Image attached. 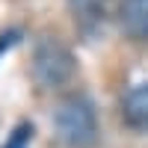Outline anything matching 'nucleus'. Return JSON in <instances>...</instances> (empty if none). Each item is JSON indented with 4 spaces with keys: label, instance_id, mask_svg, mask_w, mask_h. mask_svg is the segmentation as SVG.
<instances>
[{
    "label": "nucleus",
    "instance_id": "1",
    "mask_svg": "<svg viewBox=\"0 0 148 148\" xmlns=\"http://www.w3.org/2000/svg\"><path fill=\"white\" fill-rule=\"evenodd\" d=\"M56 133L68 148H89L98 139V121H95V110L83 101V98H68L59 104L56 116H53Z\"/></svg>",
    "mask_w": 148,
    "mask_h": 148
},
{
    "label": "nucleus",
    "instance_id": "2",
    "mask_svg": "<svg viewBox=\"0 0 148 148\" xmlns=\"http://www.w3.org/2000/svg\"><path fill=\"white\" fill-rule=\"evenodd\" d=\"M121 113H125L127 125L136 130H148V83L130 86L121 98Z\"/></svg>",
    "mask_w": 148,
    "mask_h": 148
},
{
    "label": "nucleus",
    "instance_id": "3",
    "mask_svg": "<svg viewBox=\"0 0 148 148\" xmlns=\"http://www.w3.org/2000/svg\"><path fill=\"white\" fill-rule=\"evenodd\" d=\"M65 51L56 45H45L39 56H36V71H39V77L45 83H59L62 77H68L71 71V59H62V62H56V56H62Z\"/></svg>",
    "mask_w": 148,
    "mask_h": 148
},
{
    "label": "nucleus",
    "instance_id": "4",
    "mask_svg": "<svg viewBox=\"0 0 148 148\" xmlns=\"http://www.w3.org/2000/svg\"><path fill=\"white\" fill-rule=\"evenodd\" d=\"M121 24L130 36L148 39V0H121Z\"/></svg>",
    "mask_w": 148,
    "mask_h": 148
},
{
    "label": "nucleus",
    "instance_id": "5",
    "mask_svg": "<svg viewBox=\"0 0 148 148\" xmlns=\"http://www.w3.org/2000/svg\"><path fill=\"white\" fill-rule=\"evenodd\" d=\"M30 142H33V125H18L3 142V148H30Z\"/></svg>",
    "mask_w": 148,
    "mask_h": 148
}]
</instances>
